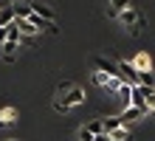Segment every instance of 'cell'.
<instances>
[{
  "label": "cell",
  "instance_id": "obj_1",
  "mask_svg": "<svg viewBox=\"0 0 155 141\" xmlns=\"http://www.w3.org/2000/svg\"><path fill=\"white\" fill-rule=\"evenodd\" d=\"M59 96H62V99H54V105H51V107L57 110V113H68L71 107H79V105H85L87 93L82 90L79 85H71V88H68V90H62Z\"/></svg>",
  "mask_w": 155,
  "mask_h": 141
},
{
  "label": "cell",
  "instance_id": "obj_2",
  "mask_svg": "<svg viewBox=\"0 0 155 141\" xmlns=\"http://www.w3.org/2000/svg\"><path fill=\"white\" fill-rule=\"evenodd\" d=\"M116 20H121V23L127 25V31H130L133 37H138L144 28H147V20H144V14L138 12V8H133V6L121 8V12L116 14Z\"/></svg>",
  "mask_w": 155,
  "mask_h": 141
},
{
  "label": "cell",
  "instance_id": "obj_3",
  "mask_svg": "<svg viewBox=\"0 0 155 141\" xmlns=\"http://www.w3.org/2000/svg\"><path fill=\"white\" fill-rule=\"evenodd\" d=\"M116 71H118V79H121L124 85H130V88H135V85H138V71L133 68V62L118 59V62H116Z\"/></svg>",
  "mask_w": 155,
  "mask_h": 141
},
{
  "label": "cell",
  "instance_id": "obj_4",
  "mask_svg": "<svg viewBox=\"0 0 155 141\" xmlns=\"http://www.w3.org/2000/svg\"><path fill=\"white\" fill-rule=\"evenodd\" d=\"M90 65H93V71H99V73H110V76H118L116 62H110L107 56H99V54H93V56H90Z\"/></svg>",
  "mask_w": 155,
  "mask_h": 141
},
{
  "label": "cell",
  "instance_id": "obj_5",
  "mask_svg": "<svg viewBox=\"0 0 155 141\" xmlns=\"http://www.w3.org/2000/svg\"><path fill=\"white\" fill-rule=\"evenodd\" d=\"M93 82L99 85V88H107V90H113V93H116V90L124 85V82L118 79V76H110V73H99V71L93 73Z\"/></svg>",
  "mask_w": 155,
  "mask_h": 141
},
{
  "label": "cell",
  "instance_id": "obj_6",
  "mask_svg": "<svg viewBox=\"0 0 155 141\" xmlns=\"http://www.w3.org/2000/svg\"><path fill=\"white\" fill-rule=\"evenodd\" d=\"M147 113H150L147 107H133V105H130V107H124V110H121V116H118V121H121V124L127 127L130 121H138L141 116H147Z\"/></svg>",
  "mask_w": 155,
  "mask_h": 141
},
{
  "label": "cell",
  "instance_id": "obj_7",
  "mask_svg": "<svg viewBox=\"0 0 155 141\" xmlns=\"http://www.w3.org/2000/svg\"><path fill=\"white\" fill-rule=\"evenodd\" d=\"M130 62H133V68L138 71V73H147V71H152V56H150L147 51H138V54H135Z\"/></svg>",
  "mask_w": 155,
  "mask_h": 141
},
{
  "label": "cell",
  "instance_id": "obj_8",
  "mask_svg": "<svg viewBox=\"0 0 155 141\" xmlns=\"http://www.w3.org/2000/svg\"><path fill=\"white\" fill-rule=\"evenodd\" d=\"M25 20H28L34 28H37V31H48V34H57L59 31V28H57V23H48V20H42V17H37V14H28V17H25Z\"/></svg>",
  "mask_w": 155,
  "mask_h": 141
},
{
  "label": "cell",
  "instance_id": "obj_9",
  "mask_svg": "<svg viewBox=\"0 0 155 141\" xmlns=\"http://www.w3.org/2000/svg\"><path fill=\"white\" fill-rule=\"evenodd\" d=\"M28 6H31V12L37 17H42V20H48V23H57V14H54L51 6H42V3H28Z\"/></svg>",
  "mask_w": 155,
  "mask_h": 141
},
{
  "label": "cell",
  "instance_id": "obj_10",
  "mask_svg": "<svg viewBox=\"0 0 155 141\" xmlns=\"http://www.w3.org/2000/svg\"><path fill=\"white\" fill-rule=\"evenodd\" d=\"M17 119H20V113H17V107H14V105H8V107H3V110H0V124H3V127L14 124Z\"/></svg>",
  "mask_w": 155,
  "mask_h": 141
},
{
  "label": "cell",
  "instance_id": "obj_11",
  "mask_svg": "<svg viewBox=\"0 0 155 141\" xmlns=\"http://www.w3.org/2000/svg\"><path fill=\"white\" fill-rule=\"evenodd\" d=\"M110 136V141H133V133L127 127H118V130H113V133H107Z\"/></svg>",
  "mask_w": 155,
  "mask_h": 141
},
{
  "label": "cell",
  "instance_id": "obj_12",
  "mask_svg": "<svg viewBox=\"0 0 155 141\" xmlns=\"http://www.w3.org/2000/svg\"><path fill=\"white\" fill-rule=\"evenodd\" d=\"M127 6H133L130 0H110V8H107V14H110V17H116V14L121 12V8H127Z\"/></svg>",
  "mask_w": 155,
  "mask_h": 141
},
{
  "label": "cell",
  "instance_id": "obj_13",
  "mask_svg": "<svg viewBox=\"0 0 155 141\" xmlns=\"http://www.w3.org/2000/svg\"><path fill=\"white\" fill-rule=\"evenodd\" d=\"M118 127H124L121 121H118V116H113V119H102V130H104V133H113V130H118Z\"/></svg>",
  "mask_w": 155,
  "mask_h": 141
},
{
  "label": "cell",
  "instance_id": "obj_14",
  "mask_svg": "<svg viewBox=\"0 0 155 141\" xmlns=\"http://www.w3.org/2000/svg\"><path fill=\"white\" fill-rule=\"evenodd\" d=\"M12 23H14V12L12 8H0V28H6Z\"/></svg>",
  "mask_w": 155,
  "mask_h": 141
},
{
  "label": "cell",
  "instance_id": "obj_15",
  "mask_svg": "<svg viewBox=\"0 0 155 141\" xmlns=\"http://www.w3.org/2000/svg\"><path fill=\"white\" fill-rule=\"evenodd\" d=\"M87 130H90V133H93V136H99V133H104V130H102V119H96V121H90V124H87Z\"/></svg>",
  "mask_w": 155,
  "mask_h": 141
},
{
  "label": "cell",
  "instance_id": "obj_16",
  "mask_svg": "<svg viewBox=\"0 0 155 141\" xmlns=\"http://www.w3.org/2000/svg\"><path fill=\"white\" fill-rule=\"evenodd\" d=\"M79 141H93V133H90L87 127H82L79 130Z\"/></svg>",
  "mask_w": 155,
  "mask_h": 141
},
{
  "label": "cell",
  "instance_id": "obj_17",
  "mask_svg": "<svg viewBox=\"0 0 155 141\" xmlns=\"http://www.w3.org/2000/svg\"><path fill=\"white\" fill-rule=\"evenodd\" d=\"M3 40H6V28H0V45H3Z\"/></svg>",
  "mask_w": 155,
  "mask_h": 141
},
{
  "label": "cell",
  "instance_id": "obj_18",
  "mask_svg": "<svg viewBox=\"0 0 155 141\" xmlns=\"http://www.w3.org/2000/svg\"><path fill=\"white\" fill-rule=\"evenodd\" d=\"M8 141H17V138H8Z\"/></svg>",
  "mask_w": 155,
  "mask_h": 141
},
{
  "label": "cell",
  "instance_id": "obj_19",
  "mask_svg": "<svg viewBox=\"0 0 155 141\" xmlns=\"http://www.w3.org/2000/svg\"><path fill=\"white\" fill-rule=\"evenodd\" d=\"M152 116H155V110H152Z\"/></svg>",
  "mask_w": 155,
  "mask_h": 141
}]
</instances>
